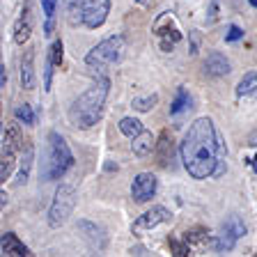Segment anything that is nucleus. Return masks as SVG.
<instances>
[{
    "mask_svg": "<svg viewBox=\"0 0 257 257\" xmlns=\"http://www.w3.org/2000/svg\"><path fill=\"white\" fill-rule=\"evenodd\" d=\"M76 202H78V193L71 184H60L53 193V200H51V207H48V225L58 230L62 227L69 216L74 214Z\"/></svg>",
    "mask_w": 257,
    "mask_h": 257,
    "instance_id": "39448f33",
    "label": "nucleus"
},
{
    "mask_svg": "<svg viewBox=\"0 0 257 257\" xmlns=\"http://www.w3.org/2000/svg\"><path fill=\"white\" fill-rule=\"evenodd\" d=\"M67 21L69 26H85V3L83 0H69L67 7Z\"/></svg>",
    "mask_w": 257,
    "mask_h": 257,
    "instance_id": "aec40b11",
    "label": "nucleus"
},
{
    "mask_svg": "<svg viewBox=\"0 0 257 257\" xmlns=\"http://www.w3.org/2000/svg\"><path fill=\"white\" fill-rule=\"evenodd\" d=\"M122 55H124V35L115 32V35L101 39L96 46H92L90 51H87L85 64L90 67L92 71H103L106 67L119 62Z\"/></svg>",
    "mask_w": 257,
    "mask_h": 257,
    "instance_id": "20e7f679",
    "label": "nucleus"
},
{
    "mask_svg": "<svg viewBox=\"0 0 257 257\" xmlns=\"http://www.w3.org/2000/svg\"><path fill=\"white\" fill-rule=\"evenodd\" d=\"M168 246H170V252H172L175 257H186V255H191V243H188L186 239L179 241V239H175V236H170V239H168Z\"/></svg>",
    "mask_w": 257,
    "mask_h": 257,
    "instance_id": "c85d7f7f",
    "label": "nucleus"
},
{
    "mask_svg": "<svg viewBox=\"0 0 257 257\" xmlns=\"http://www.w3.org/2000/svg\"><path fill=\"white\" fill-rule=\"evenodd\" d=\"M85 3V28L99 30L110 14V0H83Z\"/></svg>",
    "mask_w": 257,
    "mask_h": 257,
    "instance_id": "1a4fd4ad",
    "label": "nucleus"
},
{
    "mask_svg": "<svg viewBox=\"0 0 257 257\" xmlns=\"http://www.w3.org/2000/svg\"><path fill=\"white\" fill-rule=\"evenodd\" d=\"M236 96L239 99H255L257 96V71H248L236 83Z\"/></svg>",
    "mask_w": 257,
    "mask_h": 257,
    "instance_id": "a211bd4d",
    "label": "nucleus"
},
{
    "mask_svg": "<svg viewBox=\"0 0 257 257\" xmlns=\"http://www.w3.org/2000/svg\"><path fill=\"white\" fill-rule=\"evenodd\" d=\"M188 108H191V94H188L186 87H179L175 99H172V103H170V115H182V112L188 110Z\"/></svg>",
    "mask_w": 257,
    "mask_h": 257,
    "instance_id": "4be33fe9",
    "label": "nucleus"
},
{
    "mask_svg": "<svg viewBox=\"0 0 257 257\" xmlns=\"http://www.w3.org/2000/svg\"><path fill=\"white\" fill-rule=\"evenodd\" d=\"M172 218V211L168 207H163V204H154L152 209H147L145 214H140L138 218L131 223V232H134L136 236H143L145 232L154 230V227H159V225L168 223V220Z\"/></svg>",
    "mask_w": 257,
    "mask_h": 257,
    "instance_id": "0eeeda50",
    "label": "nucleus"
},
{
    "mask_svg": "<svg viewBox=\"0 0 257 257\" xmlns=\"http://www.w3.org/2000/svg\"><path fill=\"white\" fill-rule=\"evenodd\" d=\"M16 122H19V119H16ZM16 122H10L3 128V143H10L16 152H23V134Z\"/></svg>",
    "mask_w": 257,
    "mask_h": 257,
    "instance_id": "6ab92c4d",
    "label": "nucleus"
},
{
    "mask_svg": "<svg viewBox=\"0 0 257 257\" xmlns=\"http://www.w3.org/2000/svg\"><path fill=\"white\" fill-rule=\"evenodd\" d=\"M0 252H3V257H26L30 255V248L14 232H5L3 241H0Z\"/></svg>",
    "mask_w": 257,
    "mask_h": 257,
    "instance_id": "f8f14e48",
    "label": "nucleus"
},
{
    "mask_svg": "<svg viewBox=\"0 0 257 257\" xmlns=\"http://www.w3.org/2000/svg\"><path fill=\"white\" fill-rule=\"evenodd\" d=\"M108 94H110V78L101 76L99 80H94L90 87L80 96H76L74 103L69 106V122L78 128H92L103 115Z\"/></svg>",
    "mask_w": 257,
    "mask_h": 257,
    "instance_id": "f03ea898",
    "label": "nucleus"
},
{
    "mask_svg": "<svg viewBox=\"0 0 257 257\" xmlns=\"http://www.w3.org/2000/svg\"><path fill=\"white\" fill-rule=\"evenodd\" d=\"M58 69L51 55H46V64H44V90L51 92V83H53V71Z\"/></svg>",
    "mask_w": 257,
    "mask_h": 257,
    "instance_id": "2f4dec72",
    "label": "nucleus"
},
{
    "mask_svg": "<svg viewBox=\"0 0 257 257\" xmlns=\"http://www.w3.org/2000/svg\"><path fill=\"white\" fill-rule=\"evenodd\" d=\"M223 230L230 232V234L236 236V239H241V236H246V223H243L239 216H230V218L223 223Z\"/></svg>",
    "mask_w": 257,
    "mask_h": 257,
    "instance_id": "393cba45",
    "label": "nucleus"
},
{
    "mask_svg": "<svg viewBox=\"0 0 257 257\" xmlns=\"http://www.w3.org/2000/svg\"><path fill=\"white\" fill-rule=\"evenodd\" d=\"M239 39H243V28H239L236 23H230L227 26V32H225V42H239Z\"/></svg>",
    "mask_w": 257,
    "mask_h": 257,
    "instance_id": "473e14b6",
    "label": "nucleus"
},
{
    "mask_svg": "<svg viewBox=\"0 0 257 257\" xmlns=\"http://www.w3.org/2000/svg\"><path fill=\"white\" fill-rule=\"evenodd\" d=\"M14 117L19 119L21 124H32V122H35V112H32V106H30V103H21V106H16Z\"/></svg>",
    "mask_w": 257,
    "mask_h": 257,
    "instance_id": "c756f323",
    "label": "nucleus"
},
{
    "mask_svg": "<svg viewBox=\"0 0 257 257\" xmlns=\"http://www.w3.org/2000/svg\"><path fill=\"white\" fill-rule=\"evenodd\" d=\"M76 159L71 154L69 145L58 131H48L46 138V156H44L42 179L44 182H58L74 168Z\"/></svg>",
    "mask_w": 257,
    "mask_h": 257,
    "instance_id": "7ed1b4c3",
    "label": "nucleus"
},
{
    "mask_svg": "<svg viewBox=\"0 0 257 257\" xmlns=\"http://www.w3.org/2000/svg\"><path fill=\"white\" fill-rule=\"evenodd\" d=\"M7 85V71H5V64H0V87Z\"/></svg>",
    "mask_w": 257,
    "mask_h": 257,
    "instance_id": "f704fd0d",
    "label": "nucleus"
},
{
    "mask_svg": "<svg viewBox=\"0 0 257 257\" xmlns=\"http://www.w3.org/2000/svg\"><path fill=\"white\" fill-rule=\"evenodd\" d=\"M48 55L53 58V62H55V67H62V62H64V44H62V39H55L53 44H51V48H48Z\"/></svg>",
    "mask_w": 257,
    "mask_h": 257,
    "instance_id": "7c9ffc66",
    "label": "nucleus"
},
{
    "mask_svg": "<svg viewBox=\"0 0 257 257\" xmlns=\"http://www.w3.org/2000/svg\"><path fill=\"white\" fill-rule=\"evenodd\" d=\"M156 159H159V166H168V161L172 156V134L170 128H163L156 138Z\"/></svg>",
    "mask_w": 257,
    "mask_h": 257,
    "instance_id": "2eb2a0df",
    "label": "nucleus"
},
{
    "mask_svg": "<svg viewBox=\"0 0 257 257\" xmlns=\"http://www.w3.org/2000/svg\"><path fill=\"white\" fill-rule=\"evenodd\" d=\"M19 76H21L23 90H32V87H35V53H32V51H26V55L21 58Z\"/></svg>",
    "mask_w": 257,
    "mask_h": 257,
    "instance_id": "4468645a",
    "label": "nucleus"
},
{
    "mask_svg": "<svg viewBox=\"0 0 257 257\" xmlns=\"http://www.w3.org/2000/svg\"><path fill=\"white\" fill-rule=\"evenodd\" d=\"M207 234H209V230L204 225H193V227H188V230L184 232V239L193 246V243H202V241L207 239Z\"/></svg>",
    "mask_w": 257,
    "mask_h": 257,
    "instance_id": "cd10ccee",
    "label": "nucleus"
},
{
    "mask_svg": "<svg viewBox=\"0 0 257 257\" xmlns=\"http://www.w3.org/2000/svg\"><path fill=\"white\" fill-rule=\"evenodd\" d=\"M236 241H239L236 236H232L230 232L223 230V234H218L216 236V241H214V250L216 252H230L232 248L236 246Z\"/></svg>",
    "mask_w": 257,
    "mask_h": 257,
    "instance_id": "bb28decb",
    "label": "nucleus"
},
{
    "mask_svg": "<svg viewBox=\"0 0 257 257\" xmlns=\"http://www.w3.org/2000/svg\"><path fill=\"white\" fill-rule=\"evenodd\" d=\"M117 126H119V134L126 136V138H136L138 134H143V131H145L143 122H140L138 117H122Z\"/></svg>",
    "mask_w": 257,
    "mask_h": 257,
    "instance_id": "5701e85b",
    "label": "nucleus"
},
{
    "mask_svg": "<svg viewBox=\"0 0 257 257\" xmlns=\"http://www.w3.org/2000/svg\"><path fill=\"white\" fill-rule=\"evenodd\" d=\"M32 159H35V150H32L30 145L26 147V156L21 161V168H19V175H16V184L21 186L30 179V170H32Z\"/></svg>",
    "mask_w": 257,
    "mask_h": 257,
    "instance_id": "b1692460",
    "label": "nucleus"
},
{
    "mask_svg": "<svg viewBox=\"0 0 257 257\" xmlns=\"http://www.w3.org/2000/svg\"><path fill=\"white\" fill-rule=\"evenodd\" d=\"M159 103V94H147V96H136L131 101V108L138 112H150L152 108Z\"/></svg>",
    "mask_w": 257,
    "mask_h": 257,
    "instance_id": "a878e982",
    "label": "nucleus"
},
{
    "mask_svg": "<svg viewBox=\"0 0 257 257\" xmlns=\"http://www.w3.org/2000/svg\"><path fill=\"white\" fill-rule=\"evenodd\" d=\"M76 227H78L80 236H83V239L90 243V248H94V250H103V248L108 246V234H106V230H103L101 225L92 223V220L80 218Z\"/></svg>",
    "mask_w": 257,
    "mask_h": 257,
    "instance_id": "9d476101",
    "label": "nucleus"
},
{
    "mask_svg": "<svg viewBox=\"0 0 257 257\" xmlns=\"http://www.w3.org/2000/svg\"><path fill=\"white\" fill-rule=\"evenodd\" d=\"M30 32H32V26H30V16H28V7H26L14 23V35H12V39H14V44L23 46V44L30 39Z\"/></svg>",
    "mask_w": 257,
    "mask_h": 257,
    "instance_id": "f3484780",
    "label": "nucleus"
},
{
    "mask_svg": "<svg viewBox=\"0 0 257 257\" xmlns=\"http://www.w3.org/2000/svg\"><path fill=\"white\" fill-rule=\"evenodd\" d=\"M156 188H159V179L154 172H140L131 182V198L134 202H150L156 195Z\"/></svg>",
    "mask_w": 257,
    "mask_h": 257,
    "instance_id": "6e6552de",
    "label": "nucleus"
},
{
    "mask_svg": "<svg viewBox=\"0 0 257 257\" xmlns=\"http://www.w3.org/2000/svg\"><path fill=\"white\" fill-rule=\"evenodd\" d=\"M202 67H204V76H209V78H223V76H227L232 71V62L220 51L207 53Z\"/></svg>",
    "mask_w": 257,
    "mask_h": 257,
    "instance_id": "9b49d317",
    "label": "nucleus"
},
{
    "mask_svg": "<svg viewBox=\"0 0 257 257\" xmlns=\"http://www.w3.org/2000/svg\"><path fill=\"white\" fill-rule=\"evenodd\" d=\"M152 32H154L156 42H159V48L163 53H170L172 48L182 42V30H179V26H177L175 19L170 16V12H166V14L154 23Z\"/></svg>",
    "mask_w": 257,
    "mask_h": 257,
    "instance_id": "423d86ee",
    "label": "nucleus"
},
{
    "mask_svg": "<svg viewBox=\"0 0 257 257\" xmlns=\"http://www.w3.org/2000/svg\"><path fill=\"white\" fill-rule=\"evenodd\" d=\"M58 3L60 0H42V12H44V35H51L55 26V14H58Z\"/></svg>",
    "mask_w": 257,
    "mask_h": 257,
    "instance_id": "412c9836",
    "label": "nucleus"
},
{
    "mask_svg": "<svg viewBox=\"0 0 257 257\" xmlns=\"http://www.w3.org/2000/svg\"><path fill=\"white\" fill-rule=\"evenodd\" d=\"M138 3H145V0H138Z\"/></svg>",
    "mask_w": 257,
    "mask_h": 257,
    "instance_id": "e433bc0d",
    "label": "nucleus"
},
{
    "mask_svg": "<svg viewBox=\"0 0 257 257\" xmlns=\"http://www.w3.org/2000/svg\"><path fill=\"white\" fill-rule=\"evenodd\" d=\"M184 170L193 179H218L227 170V145L211 117H198L188 124L179 143Z\"/></svg>",
    "mask_w": 257,
    "mask_h": 257,
    "instance_id": "f257e3e1",
    "label": "nucleus"
},
{
    "mask_svg": "<svg viewBox=\"0 0 257 257\" xmlns=\"http://www.w3.org/2000/svg\"><path fill=\"white\" fill-rule=\"evenodd\" d=\"M131 140H134V143H131V152H134V156H138V159H145V156H150L152 152L156 150V138L152 136V131H143V134H138Z\"/></svg>",
    "mask_w": 257,
    "mask_h": 257,
    "instance_id": "ddd939ff",
    "label": "nucleus"
},
{
    "mask_svg": "<svg viewBox=\"0 0 257 257\" xmlns=\"http://www.w3.org/2000/svg\"><path fill=\"white\" fill-rule=\"evenodd\" d=\"M16 154H19V152H16L10 143H3V150H0V179H3V182L12 177V170H14V163H16Z\"/></svg>",
    "mask_w": 257,
    "mask_h": 257,
    "instance_id": "dca6fc26",
    "label": "nucleus"
},
{
    "mask_svg": "<svg viewBox=\"0 0 257 257\" xmlns=\"http://www.w3.org/2000/svg\"><path fill=\"white\" fill-rule=\"evenodd\" d=\"M128 255H136V257H140V255H150V250H147L145 246H136V248H131V250H128Z\"/></svg>",
    "mask_w": 257,
    "mask_h": 257,
    "instance_id": "72a5a7b5",
    "label": "nucleus"
},
{
    "mask_svg": "<svg viewBox=\"0 0 257 257\" xmlns=\"http://www.w3.org/2000/svg\"><path fill=\"white\" fill-rule=\"evenodd\" d=\"M248 3H250V5H252V7H257V0H248Z\"/></svg>",
    "mask_w": 257,
    "mask_h": 257,
    "instance_id": "c9c22d12",
    "label": "nucleus"
}]
</instances>
